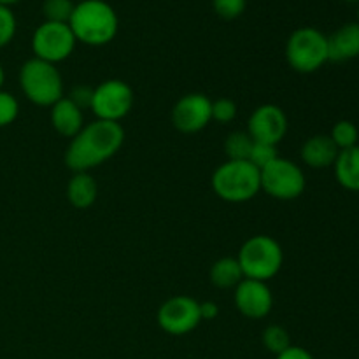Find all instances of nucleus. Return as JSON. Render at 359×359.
Wrapping results in <instances>:
<instances>
[{
	"label": "nucleus",
	"instance_id": "obj_15",
	"mask_svg": "<svg viewBox=\"0 0 359 359\" xmlns=\"http://www.w3.org/2000/svg\"><path fill=\"white\" fill-rule=\"evenodd\" d=\"M83 111L67 97H63L51 107V125L60 135L74 139L83 130Z\"/></svg>",
	"mask_w": 359,
	"mask_h": 359
},
{
	"label": "nucleus",
	"instance_id": "obj_13",
	"mask_svg": "<svg viewBox=\"0 0 359 359\" xmlns=\"http://www.w3.org/2000/svg\"><path fill=\"white\" fill-rule=\"evenodd\" d=\"M235 307L249 319H263L273 307L270 287L263 280L244 279L235 287Z\"/></svg>",
	"mask_w": 359,
	"mask_h": 359
},
{
	"label": "nucleus",
	"instance_id": "obj_7",
	"mask_svg": "<svg viewBox=\"0 0 359 359\" xmlns=\"http://www.w3.org/2000/svg\"><path fill=\"white\" fill-rule=\"evenodd\" d=\"M76 44L77 41L69 23L44 21L35 28L32 35V49H34L35 58L44 60L53 65L69 58L76 49Z\"/></svg>",
	"mask_w": 359,
	"mask_h": 359
},
{
	"label": "nucleus",
	"instance_id": "obj_16",
	"mask_svg": "<svg viewBox=\"0 0 359 359\" xmlns=\"http://www.w3.org/2000/svg\"><path fill=\"white\" fill-rule=\"evenodd\" d=\"M339 153L330 135H314L302 146V160L311 168L333 167Z\"/></svg>",
	"mask_w": 359,
	"mask_h": 359
},
{
	"label": "nucleus",
	"instance_id": "obj_8",
	"mask_svg": "<svg viewBox=\"0 0 359 359\" xmlns=\"http://www.w3.org/2000/svg\"><path fill=\"white\" fill-rule=\"evenodd\" d=\"M262 189L277 200H294L305 191V174L297 163L277 158L276 161L259 170Z\"/></svg>",
	"mask_w": 359,
	"mask_h": 359
},
{
	"label": "nucleus",
	"instance_id": "obj_5",
	"mask_svg": "<svg viewBox=\"0 0 359 359\" xmlns=\"http://www.w3.org/2000/svg\"><path fill=\"white\" fill-rule=\"evenodd\" d=\"M20 84L25 97L35 105L53 107L63 98V79L53 63L32 58L20 70Z\"/></svg>",
	"mask_w": 359,
	"mask_h": 359
},
{
	"label": "nucleus",
	"instance_id": "obj_31",
	"mask_svg": "<svg viewBox=\"0 0 359 359\" xmlns=\"http://www.w3.org/2000/svg\"><path fill=\"white\" fill-rule=\"evenodd\" d=\"M219 314V307H217L214 302H203L200 304V316H202V321H212Z\"/></svg>",
	"mask_w": 359,
	"mask_h": 359
},
{
	"label": "nucleus",
	"instance_id": "obj_29",
	"mask_svg": "<svg viewBox=\"0 0 359 359\" xmlns=\"http://www.w3.org/2000/svg\"><path fill=\"white\" fill-rule=\"evenodd\" d=\"M93 88L90 86H76L67 98L72 100L81 111L84 109H91V102H93Z\"/></svg>",
	"mask_w": 359,
	"mask_h": 359
},
{
	"label": "nucleus",
	"instance_id": "obj_10",
	"mask_svg": "<svg viewBox=\"0 0 359 359\" xmlns=\"http://www.w3.org/2000/svg\"><path fill=\"white\" fill-rule=\"evenodd\" d=\"M200 323H202L200 302L186 294L170 298L158 311V325L168 335H186L193 332Z\"/></svg>",
	"mask_w": 359,
	"mask_h": 359
},
{
	"label": "nucleus",
	"instance_id": "obj_19",
	"mask_svg": "<svg viewBox=\"0 0 359 359\" xmlns=\"http://www.w3.org/2000/svg\"><path fill=\"white\" fill-rule=\"evenodd\" d=\"M244 273H242L241 265H238L237 258H221L217 259L216 263L210 269V280H212L214 286L223 287V290H228V287H237L238 284L244 280Z\"/></svg>",
	"mask_w": 359,
	"mask_h": 359
},
{
	"label": "nucleus",
	"instance_id": "obj_21",
	"mask_svg": "<svg viewBox=\"0 0 359 359\" xmlns=\"http://www.w3.org/2000/svg\"><path fill=\"white\" fill-rule=\"evenodd\" d=\"M263 346L270 351L272 354L279 356L280 353L291 347V339H290V333H287L286 328L279 325H270L269 328L263 332Z\"/></svg>",
	"mask_w": 359,
	"mask_h": 359
},
{
	"label": "nucleus",
	"instance_id": "obj_18",
	"mask_svg": "<svg viewBox=\"0 0 359 359\" xmlns=\"http://www.w3.org/2000/svg\"><path fill=\"white\" fill-rule=\"evenodd\" d=\"M98 188L90 172H76L67 186V198L76 209H88L95 203Z\"/></svg>",
	"mask_w": 359,
	"mask_h": 359
},
{
	"label": "nucleus",
	"instance_id": "obj_12",
	"mask_svg": "<svg viewBox=\"0 0 359 359\" xmlns=\"http://www.w3.org/2000/svg\"><path fill=\"white\" fill-rule=\"evenodd\" d=\"M287 132V118L279 105L265 104L255 109L248 121V133L255 142L277 144Z\"/></svg>",
	"mask_w": 359,
	"mask_h": 359
},
{
	"label": "nucleus",
	"instance_id": "obj_35",
	"mask_svg": "<svg viewBox=\"0 0 359 359\" xmlns=\"http://www.w3.org/2000/svg\"><path fill=\"white\" fill-rule=\"evenodd\" d=\"M358 16H359V11H358Z\"/></svg>",
	"mask_w": 359,
	"mask_h": 359
},
{
	"label": "nucleus",
	"instance_id": "obj_34",
	"mask_svg": "<svg viewBox=\"0 0 359 359\" xmlns=\"http://www.w3.org/2000/svg\"><path fill=\"white\" fill-rule=\"evenodd\" d=\"M344 2H347V4H356V2H359V0H344Z\"/></svg>",
	"mask_w": 359,
	"mask_h": 359
},
{
	"label": "nucleus",
	"instance_id": "obj_33",
	"mask_svg": "<svg viewBox=\"0 0 359 359\" xmlns=\"http://www.w3.org/2000/svg\"><path fill=\"white\" fill-rule=\"evenodd\" d=\"M6 81V72H4V67L0 65V90H2V84Z\"/></svg>",
	"mask_w": 359,
	"mask_h": 359
},
{
	"label": "nucleus",
	"instance_id": "obj_28",
	"mask_svg": "<svg viewBox=\"0 0 359 359\" xmlns=\"http://www.w3.org/2000/svg\"><path fill=\"white\" fill-rule=\"evenodd\" d=\"M237 116V104L230 98H217L212 102V119L217 123H230Z\"/></svg>",
	"mask_w": 359,
	"mask_h": 359
},
{
	"label": "nucleus",
	"instance_id": "obj_23",
	"mask_svg": "<svg viewBox=\"0 0 359 359\" xmlns=\"http://www.w3.org/2000/svg\"><path fill=\"white\" fill-rule=\"evenodd\" d=\"M76 4L72 0H44L42 4V14L46 21L53 23H69L74 13Z\"/></svg>",
	"mask_w": 359,
	"mask_h": 359
},
{
	"label": "nucleus",
	"instance_id": "obj_3",
	"mask_svg": "<svg viewBox=\"0 0 359 359\" xmlns=\"http://www.w3.org/2000/svg\"><path fill=\"white\" fill-rule=\"evenodd\" d=\"M212 189L224 202H248L262 189V174L248 160H228L214 172Z\"/></svg>",
	"mask_w": 359,
	"mask_h": 359
},
{
	"label": "nucleus",
	"instance_id": "obj_11",
	"mask_svg": "<svg viewBox=\"0 0 359 359\" xmlns=\"http://www.w3.org/2000/svg\"><path fill=\"white\" fill-rule=\"evenodd\" d=\"M212 121V100L203 93H188L175 102L172 123L182 133H196Z\"/></svg>",
	"mask_w": 359,
	"mask_h": 359
},
{
	"label": "nucleus",
	"instance_id": "obj_27",
	"mask_svg": "<svg viewBox=\"0 0 359 359\" xmlns=\"http://www.w3.org/2000/svg\"><path fill=\"white\" fill-rule=\"evenodd\" d=\"M18 112H20V104H18L16 98L7 91L0 90V128L14 123V119L18 118Z\"/></svg>",
	"mask_w": 359,
	"mask_h": 359
},
{
	"label": "nucleus",
	"instance_id": "obj_20",
	"mask_svg": "<svg viewBox=\"0 0 359 359\" xmlns=\"http://www.w3.org/2000/svg\"><path fill=\"white\" fill-rule=\"evenodd\" d=\"M252 146H255V140L248 132H233L224 140V153L228 160L244 161L249 160Z\"/></svg>",
	"mask_w": 359,
	"mask_h": 359
},
{
	"label": "nucleus",
	"instance_id": "obj_17",
	"mask_svg": "<svg viewBox=\"0 0 359 359\" xmlns=\"http://www.w3.org/2000/svg\"><path fill=\"white\" fill-rule=\"evenodd\" d=\"M335 177L342 188L359 191V146L340 151L335 163Z\"/></svg>",
	"mask_w": 359,
	"mask_h": 359
},
{
	"label": "nucleus",
	"instance_id": "obj_1",
	"mask_svg": "<svg viewBox=\"0 0 359 359\" xmlns=\"http://www.w3.org/2000/svg\"><path fill=\"white\" fill-rule=\"evenodd\" d=\"M125 142V130L119 123L97 121L84 125L70 140L65 151V163L74 172H90L114 156Z\"/></svg>",
	"mask_w": 359,
	"mask_h": 359
},
{
	"label": "nucleus",
	"instance_id": "obj_25",
	"mask_svg": "<svg viewBox=\"0 0 359 359\" xmlns=\"http://www.w3.org/2000/svg\"><path fill=\"white\" fill-rule=\"evenodd\" d=\"M212 7L217 16L231 21L244 14L245 7H248V0H212Z\"/></svg>",
	"mask_w": 359,
	"mask_h": 359
},
{
	"label": "nucleus",
	"instance_id": "obj_26",
	"mask_svg": "<svg viewBox=\"0 0 359 359\" xmlns=\"http://www.w3.org/2000/svg\"><path fill=\"white\" fill-rule=\"evenodd\" d=\"M16 16L11 7L0 6V48L9 44L16 35Z\"/></svg>",
	"mask_w": 359,
	"mask_h": 359
},
{
	"label": "nucleus",
	"instance_id": "obj_14",
	"mask_svg": "<svg viewBox=\"0 0 359 359\" xmlns=\"http://www.w3.org/2000/svg\"><path fill=\"white\" fill-rule=\"evenodd\" d=\"M330 62H349L359 56V21L347 23L328 37Z\"/></svg>",
	"mask_w": 359,
	"mask_h": 359
},
{
	"label": "nucleus",
	"instance_id": "obj_32",
	"mask_svg": "<svg viewBox=\"0 0 359 359\" xmlns=\"http://www.w3.org/2000/svg\"><path fill=\"white\" fill-rule=\"evenodd\" d=\"M21 2V0H0V6H6V7H11L14 6V4Z\"/></svg>",
	"mask_w": 359,
	"mask_h": 359
},
{
	"label": "nucleus",
	"instance_id": "obj_4",
	"mask_svg": "<svg viewBox=\"0 0 359 359\" xmlns=\"http://www.w3.org/2000/svg\"><path fill=\"white\" fill-rule=\"evenodd\" d=\"M237 262L245 279L266 283L276 277L283 266V248L276 238L269 235H255L244 242L238 251Z\"/></svg>",
	"mask_w": 359,
	"mask_h": 359
},
{
	"label": "nucleus",
	"instance_id": "obj_2",
	"mask_svg": "<svg viewBox=\"0 0 359 359\" xmlns=\"http://www.w3.org/2000/svg\"><path fill=\"white\" fill-rule=\"evenodd\" d=\"M69 27L77 42L98 48L116 37L119 20L114 7L105 0H81L74 7Z\"/></svg>",
	"mask_w": 359,
	"mask_h": 359
},
{
	"label": "nucleus",
	"instance_id": "obj_22",
	"mask_svg": "<svg viewBox=\"0 0 359 359\" xmlns=\"http://www.w3.org/2000/svg\"><path fill=\"white\" fill-rule=\"evenodd\" d=\"M330 137H332V140L335 142V146L339 147V151H344V149H349V147L358 146L359 132L353 121L342 119V121L335 123Z\"/></svg>",
	"mask_w": 359,
	"mask_h": 359
},
{
	"label": "nucleus",
	"instance_id": "obj_6",
	"mask_svg": "<svg viewBox=\"0 0 359 359\" xmlns=\"http://www.w3.org/2000/svg\"><path fill=\"white\" fill-rule=\"evenodd\" d=\"M286 60L297 72H316L330 62L328 37L314 27L297 28L286 42Z\"/></svg>",
	"mask_w": 359,
	"mask_h": 359
},
{
	"label": "nucleus",
	"instance_id": "obj_9",
	"mask_svg": "<svg viewBox=\"0 0 359 359\" xmlns=\"http://www.w3.org/2000/svg\"><path fill=\"white\" fill-rule=\"evenodd\" d=\"M133 107V90L121 79H109L98 84L93 91L91 111L98 119L119 123Z\"/></svg>",
	"mask_w": 359,
	"mask_h": 359
},
{
	"label": "nucleus",
	"instance_id": "obj_24",
	"mask_svg": "<svg viewBox=\"0 0 359 359\" xmlns=\"http://www.w3.org/2000/svg\"><path fill=\"white\" fill-rule=\"evenodd\" d=\"M277 158H279L277 146H273V144H265V142H255L248 161L255 165L258 170H263V168L269 167L272 161H276Z\"/></svg>",
	"mask_w": 359,
	"mask_h": 359
},
{
	"label": "nucleus",
	"instance_id": "obj_30",
	"mask_svg": "<svg viewBox=\"0 0 359 359\" xmlns=\"http://www.w3.org/2000/svg\"><path fill=\"white\" fill-rule=\"evenodd\" d=\"M276 359H316V358L312 356L307 349H304V347L291 346L287 347L284 353H280L279 356H276Z\"/></svg>",
	"mask_w": 359,
	"mask_h": 359
}]
</instances>
